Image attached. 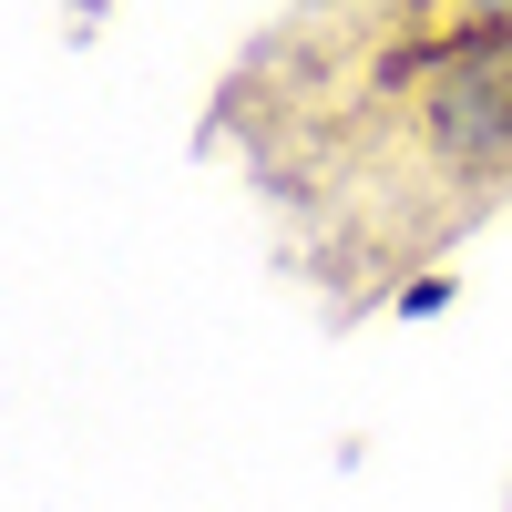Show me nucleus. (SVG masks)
<instances>
[{
  "label": "nucleus",
  "mask_w": 512,
  "mask_h": 512,
  "mask_svg": "<svg viewBox=\"0 0 512 512\" xmlns=\"http://www.w3.org/2000/svg\"><path fill=\"white\" fill-rule=\"evenodd\" d=\"M441 113H451V134H461V144H472V134H482L492 154L512 144V41H502V52H482V82H472V93H451Z\"/></svg>",
  "instance_id": "1"
}]
</instances>
